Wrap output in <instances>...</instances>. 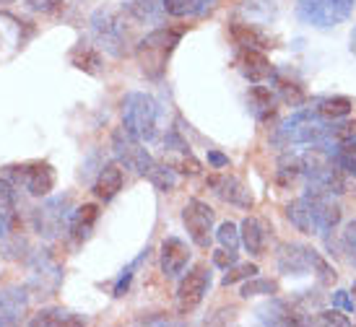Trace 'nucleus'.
Returning <instances> with one entry per match:
<instances>
[{
	"label": "nucleus",
	"instance_id": "12",
	"mask_svg": "<svg viewBox=\"0 0 356 327\" xmlns=\"http://www.w3.org/2000/svg\"><path fill=\"white\" fill-rule=\"evenodd\" d=\"M63 283V268L50 252H40L31 265V286L42 294H55Z\"/></svg>",
	"mask_w": 356,
	"mask_h": 327
},
{
	"label": "nucleus",
	"instance_id": "8",
	"mask_svg": "<svg viewBox=\"0 0 356 327\" xmlns=\"http://www.w3.org/2000/svg\"><path fill=\"white\" fill-rule=\"evenodd\" d=\"M70 218V195H58V198L44 200L40 208L34 210V228L44 239H55L68 226Z\"/></svg>",
	"mask_w": 356,
	"mask_h": 327
},
{
	"label": "nucleus",
	"instance_id": "22",
	"mask_svg": "<svg viewBox=\"0 0 356 327\" xmlns=\"http://www.w3.org/2000/svg\"><path fill=\"white\" fill-rule=\"evenodd\" d=\"M161 6L175 19H195V16H206L216 6V0H164Z\"/></svg>",
	"mask_w": 356,
	"mask_h": 327
},
{
	"label": "nucleus",
	"instance_id": "35",
	"mask_svg": "<svg viewBox=\"0 0 356 327\" xmlns=\"http://www.w3.org/2000/svg\"><path fill=\"white\" fill-rule=\"evenodd\" d=\"M260 270L257 265L252 262H245V265H232L227 268V276L221 278V286H232V283H237V280H248V278H255Z\"/></svg>",
	"mask_w": 356,
	"mask_h": 327
},
{
	"label": "nucleus",
	"instance_id": "44",
	"mask_svg": "<svg viewBox=\"0 0 356 327\" xmlns=\"http://www.w3.org/2000/svg\"><path fill=\"white\" fill-rule=\"evenodd\" d=\"M65 0H26V6L31 10H37V13H52V10H58Z\"/></svg>",
	"mask_w": 356,
	"mask_h": 327
},
{
	"label": "nucleus",
	"instance_id": "13",
	"mask_svg": "<svg viewBox=\"0 0 356 327\" xmlns=\"http://www.w3.org/2000/svg\"><path fill=\"white\" fill-rule=\"evenodd\" d=\"M164 153H167V164L175 171H182V174H198L200 171V161L193 156L190 146L182 140L177 130H169L167 140H164Z\"/></svg>",
	"mask_w": 356,
	"mask_h": 327
},
{
	"label": "nucleus",
	"instance_id": "4",
	"mask_svg": "<svg viewBox=\"0 0 356 327\" xmlns=\"http://www.w3.org/2000/svg\"><path fill=\"white\" fill-rule=\"evenodd\" d=\"M356 0H297V16L315 29H333L354 13Z\"/></svg>",
	"mask_w": 356,
	"mask_h": 327
},
{
	"label": "nucleus",
	"instance_id": "32",
	"mask_svg": "<svg viewBox=\"0 0 356 327\" xmlns=\"http://www.w3.org/2000/svg\"><path fill=\"white\" fill-rule=\"evenodd\" d=\"M330 159L336 161L343 174H351L356 177V140H348V143H341Z\"/></svg>",
	"mask_w": 356,
	"mask_h": 327
},
{
	"label": "nucleus",
	"instance_id": "33",
	"mask_svg": "<svg viewBox=\"0 0 356 327\" xmlns=\"http://www.w3.org/2000/svg\"><path fill=\"white\" fill-rule=\"evenodd\" d=\"M278 291V283L276 280H270V278H257L255 280H250L242 286V299H250V296H273Z\"/></svg>",
	"mask_w": 356,
	"mask_h": 327
},
{
	"label": "nucleus",
	"instance_id": "5",
	"mask_svg": "<svg viewBox=\"0 0 356 327\" xmlns=\"http://www.w3.org/2000/svg\"><path fill=\"white\" fill-rule=\"evenodd\" d=\"M6 174H8L19 187H24L29 195L34 198H44L55 190V182H58V174L52 164L47 161H24V164H10L6 167Z\"/></svg>",
	"mask_w": 356,
	"mask_h": 327
},
{
	"label": "nucleus",
	"instance_id": "31",
	"mask_svg": "<svg viewBox=\"0 0 356 327\" xmlns=\"http://www.w3.org/2000/svg\"><path fill=\"white\" fill-rule=\"evenodd\" d=\"M250 107H252V112L260 119L273 117V112H276V107H273V94L268 89H263V86L250 89Z\"/></svg>",
	"mask_w": 356,
	"mask_h": 327
},
{
	"label": "nucleus",
	"instance_id": "26",
	"mask_svg": "<svg viewBox=\"0 0 356 327\" xmlns=\"http://www.w3.org/2000/svg\"><path fill=\"white\" fill-rule=\"evenodd\" d=\"M86 319L83 317H76L73 312L63 307H52V309H42L37 317L29 319V325H47V327H60V325H83Z\"/></svg>",
	"mask_w": 356,
	"mask_h": 327
},
{
	"label": "nucleus",
	"instance_id": "29",
	"mask_svg": "<svg viewBox=\"0 0 356 327\" xmlns=\"http://www.w3.org/2000/svg\"><path fill=\"white\" fill-rule=\"evenodd\" d=\"M270 78H273L276 91L281 94V99L286 101V104H291V107H302V104H305V89H302L299 83L284 78V76H278V73H270Z\"/></svg>",
	"mask_w": 356,
	"mask_h": 327
},
{
	"label": "nucleus",
	"instance_id": "46",
	"mask_svg": "<svg viewBox=\"0 0 356 327\" xmlns=\"http://www.w3.org/2000/svg\"><path fill=\"white\" fill-rule=\"evenodd\" d=\"M208 164H213L216 169H224L229 167V156L218 153V151H208Z\"/></svg>",
	"mask_w": 356,
	"mask_h": 327
},
{
	"label": "nucleus",
	"instance_id": "16",
	"mask_svg": "<svg viewBox=\"0 0 356 327\" xmlns=\"http://www.w3.org/2000/svg\"><path fill=\"white\" fill-rule=\"evenodd\" d=\"M29 307V294L26 288L10 286L0 291V325H16Z\"/></svg>",
	"mask_w": 356,
	"mask_h": 327
},
{
	"label": "nucleus",
	"instance_id": "3",
	"mask_svg": "<svg viewBox=\"0 0 356 327\" xmlns=\"http://www.w3.org/2000/svg\"><path fill=\"white\" fill-rule=\"evenodd\" d=\"M122 128L140 143H151L159 135V104L149 94L133 91L122 99Z\"/></svg>",
	"mask_w": 356,
	"mask_h": 327
},
{
	"label": "nucleus",
	"instance_id": "17",
	"mask_svg": "<svg viewBox=\"0 0 356 327\" xmlns=\"http://www.w3.org/2000/svg\"><path fill=\"white\" fill-rule=\"evenodd\" d=\"M237 65L242 70V76L252 83H260V81L270 78V73H273V65H270V60L263 55L260 50H252V47H242L237 58Z\"/></svg>",
	"mask_w": 356,
	"mask_h": 327
},
{
	"label": "nucleus",
	"instance_id": "40",
	"mask_svg": "<svg viewBox=\"0 0 356 327\" xmlns=\"http://www.w3.org/2000/svg\"><path fill=\"white\" fill-rule=\"evenodd\" d=\"M16 226H19V216L0 208V242H6L16 231Z\"/></svg>",
	"mask_w": 356,
	"mask_h": 327
},
{
	"label": "nucleus",
	"instance_id": "41",
	"mask_svg": "<svg viewBox=\"0 0 356 327\" xmlns=\"http://www.w3.org/2000/svg\"><path fill=\"white\" fill-rule=\"evenodd\" d=\"M343 249L348 252V260L356 265V218L346 226V231H343Z\"/></svg>",
	"mask_w": 356,
	"mask_h": 327
},
{
	"label": "nucleus",
	"instance_id": "2",
	"mask_svg": "<svg viewBox=\"0 0 356 327\" xmlns=\"http://www.w3.org/2000/svg\"><path fill=\"white\" fill-rule=\"evenodd\" d=\"M182 34H185L182 26H167V29H156L151 31V34H146L136 44V60H138L140 73L146 78L159 81L164 76L169 58H172V52L177 50Z\"/></svg>",
	"mask_w": 356,
	"mask_h": 327
},
{
	"label": "nucleus",
	"instance_id": "34",
	"mask_svg": "<svg viewBox=\"0 0 356 327\" xmlns=\"http://www.w3.org/2000/svg\"><path fill=\"white\" fill-rule=\"evenodd\" d=\"M146 258H149V249H143L138 258L133 260L128 268L120 273L118 280H115V288H112V294H115V296H125V291L130 288V280H133V276H136V270L140 268V262H143Z\"/></svg>",
	"mask_w": 356,
	"mask_h": 327
},
{
	"label": "nucleus",
	"instance_id": "38",
	"mask_svg": "<svg viewBox=\"0 0 356 327\" xmlns=\"http://www.w3.org/2000/svg\"><path fill=\"white\" fill-rule=\"evenodd\" d=\"M216 237H218V242H221L224 247H229V249H237L239 247V228L234 226L232 221H224V224L218 226Z\"/></svg>",
	"mask_w": 356,
	"mask_h": 327
},
{
	"label": "nucleus",
	"instance_id": "20",
	"mask_svg": "<svg viewBox=\"0 0 356 327\" xmlns=\"http://www.w3.org/2000/svg\"><path fill=\"white\" fill-rule=\"evenodd\" d=\"M122 182H125V177H122L120 164H115V161H112V164H104V167L99 169L97 179H94V195L99 200H104V203H109V200L122 190Z\"/></svg>",
	"mask_w": 356,
	"mask_h": 327
},
{
	"label": "nucleus",
	"instance_id": "6",
	"mask_svg": "<svg viewBox=\"0 0 356 327\" xmlns=\"http://www.w3.org/2000/svg\"><path fill=\"white\" fill-rule=\"evenodd\" d=\"M91 34L102 50L109 52L112 58H122L125 55V40L128 31L125 24L112 8H99L91 13Z\"/></svg>",
	"mask_w": 356,
	"mask_h": 327
},
{
	"label": "nucleus",
	"instance_id": "25",
	"mask_svg": "<svg viewBox=\"0 0 356 327\" xmlns=\"http://www.w3.org/2000/svg\"><path fill=\"white\" fill-rule=\"evenodd\" d=\"M286 218L291 221V226L297 228V231H302V234H317V224L315 218H312V210H309V206L302 198L289 203Z\"/></svg>",
	"mask_w": 356,
	"mask_h": 327
},
{
	"label": "nucleus",
	"instance_id": "24",
	"mask_svg": "<svg viewBox=\"0 0 356 327\" xmlns=\"http://www.w3.org/2000/svg\"><path fill=\"white\" fill-rule=\"evenodd\" d=\"M354 107V101L348 99V97H323V99H315V112L320 115L323 119H330V122H336V119L346 117L348 112Z\"/></svg>",
	"mask_w": 356,
	"mask_h": 327
},
{
	"label": "nucleus",
	"instance_id": "30",
	"mask_svg": "<svg viewBox=\"0 0 356 327\" xmlns=\"http://www.w3.org/2000/svg\"><path fill=\"white\" fill-rule=\"evenodd\" d=\"M146 177H149L151 185L156 190H161V192H172L175 185H177V171L169 167V164H154Z\"/></svg>",
	"mask_w": 356,
	"mask_h": 327
},
{
	"label": "nucleus",
	"instance_id": "43",
	"mask_svg": "<svg viewBox=\"0 0 356 327\" xmlns=\"http://www.w3.org/2000/svg\"><path fill=\"white\" fill-rule=\"evenodd\" d=\"M315 322H320V325H338V327H346L348 325V317H343L341 312H320L315 317Z\"/></svg>",
	"mask_w": 356,
	"mask_h": 327
},
{
	"label": "nucleus",
	"instance_id": "15",
	"mask_svg": "<svg viewBox=\"0 0 356 327\" xmlns=\"http://www.w3.org/2000/svg\"><path fill=\"white\" fill-rule=\"evenodd\" d=\"M278 270L286 276H307L312 268V247L281 244L278 247Z\"/></svg>",
	"mask_w": 356,
	"mask_h": 327
},
{
	"label": "nucleus",
	"instance_id": "14",
	"mask_svg": "<svg viewBox=\"0 0 356 327\" xmlns=\"http://www.w3.org/2000/svg\"><path fill=\"white\" fill-rule=\"evenodd\" d=\"M190 262V247L179 237H167L161 242V273L164 278L175 280L185 273Z\"/></svg>",
	"mask_w": 356,
	"mask_h": 327
},
{
	"label": "nucleus",
	"instance_id": "19",
	"mask_svg": "<svg viewBox=\"0 0 356 327\" xmlns=\"http://www.w3.org/2000/svg\"><path fill=\"white\" fill-rule=\"evenodd\" d=\"M97 221H99V208L94 203H86V206L76 208L68 218L70 237L76 239V242H86L91 237L94 226H97Z\"/></svg>",
	"mask_w": 356,
	"mask_h": 327
},
{
	"label": "nucleus",
	"instance_id": "42",
	"mask_svg": "<svg viewBox=\"0 0 356 327\" xmlns=\"http://www.w3.org/2000/svg\"><path fill=\"white\" fill-rule=\"evenodd\" d=\"M213 265H218V268H232V265H237V252L234 249H218V252H213Z\"/></svg>",
	"mask_w": 356,
	"mask_h": 327
},
{
	"label": "nucleus",
	"instance_id": "11",
	"mask_svg": "<svg viewBox=\"0 0 356 327\" xmlns=\"http://www.w3.org/2000/svg\"><path fill=\"white\" fill-rule=\"evenodd\" d=\"M182 224L188 228L190 239L198 244V247L208 249L211 247V231H213V210L208 203L193 198L188 200V206L182 208Z\"/></svg>",
	"mask_w": 356,
	"mask_h": 327
},
{
	"label": "nucleus",
	"instance_id": "28",
	"mask_svg": "<svg viewBox=\"0 0 356 327\" xmlns=\"http://www.w3.org/2000/svg\"><path fill=\"white\" fill-rule=\"evenodd\" d=\"M232 37H234V42H237L239 47H252V50H268V47H273L266 34H260L252 24H234L232 26Z\"/></svg>",
	"mask_w": 356,
	"mask_h": 327
},
{
	"label": "nucleus",
	"instance_id": "7",
	"mask_svg": "<svg viewBox=\"0 0 356 327\" xmlns=\"http://www.w3.org/2000/svg\"><path fill=\"white\" fill-rule=\"evenodd\" d=\"M112 153H115V159H118L120 167L136 171L138 177H146L151 171V167L156 164L149 151L140 146V140L133 138L125 128H120L112 133Z\"/></svg>",
	"mask_w": 356,
	"mask_h": 327
},
{
	"label": "nucleus",
	"instance_id": "36",
	"mask_svg": "<svg viewBox=\"0 0 356 327\" xmlns=\"http://www.w3.org/2000/svg\"><path fill=\"white\" fill-rule=\"evenodd\" d=\"M128 10L136 16L138 21H149L159 16V3H151V0H128Z\"/></svg>",
	"mask_w": 356,
	"mask_h": 327
},
{
	"label": "nucleus",
	"instance_id": "21",
	"mask_svg": "<svg viewBox=\"0 0 356 327\" xmlns=\"http://www.w3.org/2000/svg\"><path fill=\"white\" fill-rule=\"evenodd\" d=\"M255 315L260 322H268V325H299L302 322V317H294L297 312L289 307V304H284V301H278V299L266 301L263 307H257Z\"/></svg>",
	"mask_w": 356,
	"mask_h": 327
},
{
	"label": "nucleus",
	"instance_id": "49",
	"mask_svg": "<svg viewBox=\"0 0 356 327\" xmlns=\"http://www.w3.org/2000/svg\"><path fill=\"white\" fill-rule=\"evenodd\" d=\"M354 291H356V286H354Z\"/></svg>",
	"mask_w": 356,
	"mask_h": 327
},
{
	"label": "nucleus",
	"instance_id": "27",
	"mask_svg": "<svg viewBox=\"0 0 356 327\" xmlns=\"http://www.w3.org/2000/svg\"><path fill=\"white\" fill-rule=\"evenodd\" d=\"M70 62H73L79 70H83V73H91V76L102 70L99 50L91 47V44H86V42H81L79 47H73V52H70Z\"/></svg>",
	"mask_w": 356,
	"mask_h": 327
},
{
	"label": "nucleus",
	"instance_id": "37",
	"mask_svg": "<svg viewBox=\"0 0 356 327\" xmlns=\"http://www.w3.org/2000/svg\"><path fill=\"white\" fill-rule=\"evenodd\" d=\"M0 208L8 210V213H16L19 208V200H16V187L10 185L8 179H0ZM19 216V213H16Z\"/></svg>",
	"mask_w": 356,
	"mask_h": 327
},
{
	"label": "nucleus",
	"instance_id": "39",
	"mask_svg": "<svg viewBox=\"0 0 356 327\" xmlns=\"http://www.w3.org/2000/svg\"><path fill=\"white\" fill-rule=\"evenodd\" d=\"M312 270H317V280H320L323 286H330V283L336 280V270L330 268L325 260L317 255L315 249H312Z\"/></svg>",
	"mask_w": 356,
	"mask_h": 327
},
{
	"label": "nucleus",
	"instance_id": "45",
	"mask_svg": "<svg viewBox=\"0 0 356 327\" xmlns=\"http://www.w3.org/2000/svg\"><path fill=\"white\" fill-rule=\"evenodd\" d=\"M333 307H341V309H346V312H354V299L348 296V291H341V288H338L336 294H333Z\"/></svg>",
	"mask_w": 356,
	"mask_h": 327
},
{
	"label": "nucleus",
	"instance_id": "47",
	"mask_svg": "<svg viewBox=\"0 0 356 327\" xmlns=\"http://www.w3.org/2000/svg\"><path fill=\"white\" fill-rule=\"evenodd\" d=\"M351 52L356 55V29H354V34H351Z\"/></svg>",
	"mask_w": 356,
	"mask_h": 327
},
{
	"label": "nucleus",
	"instance_id": "1",
	"mask_svg": "<svg viewBox=\"0 0 356 327\" xmlns=\"http://www.w3.org/2000/svg\"><path fill=\"white\" fill-rule=\"evenodd\" d=\"M336 122L330 119H323L315 109H299L297 115L281 125V128L273 133L270 143L281 151H299V149H320L325 138L330 135Z\"/></svg>",
	"mask_w": 356,
	"mask_h": 327
},
{
	"label": "nucleus",
	"instance_id": "9",
	"mask_svg": "<svg viewBox=\"0 0 356 327\" xmlns=\"http://www.w3.org/2000/svg\"><path fill=\"white\" fill-rule=\"evenodd\" d=\"M208 286H211V273H208L206 265H195L188 276L179 280L177 286V296H175V304H177L179 315H190L200 307L203 296L208 294Z\"/></svg>",
	"mask_w": 356,
	"mask_h": 327
},
{
	"label": "nucleus",
	"instance_id": "10",
	"mask_svg": "<svg viewBox=\"0 0 356 327\" xmlns=\"http://www.w3.org/2000/svg\"><path fill=\"white\" fill-rule=\"evenodd\" d=\"M302 200H305L307 206H309V210H312V218H315V224H317V234L325 237L327 231H333V228L338 226V221H341V206L333 200V192H325V190L307 185L305 198Z\"/></svg>",
	"mask_w": 356,
	"mask_h": 327
},
{
	"label": "nucleus",
	"instance_id": "48",
	"mask_svg": "<svg viewBox=\"0 0 356 327\" xmlns=\"http://www.w3.org/2000/svg\"><path fill=\"white\" fill-rule=\"evenodd\" d=\"M0 3H13V0H0Z\"/></svg>",
	"mask_w": 356,
	"mask_h": 327
},
{
	"label": "nucleus",
	"instance_id": "18",
	"mask_svg": "<svg viewBox=\"0 0 356 327\" xmlns=\"http://www.w3.org/2000/svg\"><path fill=\"white\" fill-rule=\"evenodd\" d=\"M211 185L216 187V195L221 200H227L232 206H239V208H252V195L237 177H213Z\"/></svg>",
	"mask_w": 356,
	"mask_h": 327
},
{
	"label": "nucleus",
	"instance_id": "23",
	"mask_svg": "<svg viewBox=\"0 0 356 327\" xmlns=\"http://www.w3.org/2000/svg\"><path fill=\"white\" fill-rule=\"evenodd\" d=\"M239 239L245 242V247L252 258H260L266 252V228L257 218H245L242 221V231H239Z\"/></svg>",
	"mask_w": 356,
	"mask_h": 327
}]
</instances>
